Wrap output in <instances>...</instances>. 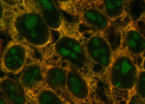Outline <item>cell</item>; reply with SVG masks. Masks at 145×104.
<instances>
[{
    "label": "cell",
    "mask_w": 145,
    "mask_h": 104,
    "mask_svg": "<svg viewBox=\"0 0 145 104\" xmlns=\"http://www.w3.org/2000/svg\"><path fill=\"white\" fill-rule=\"evenodd\" d=\"M12 26L19 37L33 46H45L50 41L51 28L38 13L33 11L17 14Z\"/></svg>",
    "instance_id": "cell-1"
},
{
    "label": "cell",
    "mask_w": 145,
    "mask_h": 104,
    "mask_svg": "<svg viewBox=\"0 0 145 104\" xmlns=\"http://www.w3.org/2000/svg\"><path fill=\"white\" fill-rule=\"evenodd\" d=\"M111 65L110 80L113 86L122 90H130L135 87L139 72L130 57L118 56Z\"/></svg>",
    "instance_id": "cell-2"
},
{
    "label": "cell",
    "mask_w": 145,
    "mask_h": 104,
    "mask_svg": "<svg viewBox=\"0 0 145 104\" xmlns=\"http://www.w3.org/2000/svg\"><path fill=\"white\" fill-rule=\"evenodd\" d=\"M54 49L62 59L77 69H82L86 66V52L76 38L67 35L62 36L54 44Z\"/></svg>",
    "instance_id": "cell-3"
},
{
    "label": "cell",
    "mask_w": 145,
    "mask_h": 104,
    "mask_svg": "<svg viewBox=\"0 0 145 104\" xmlns=\"http://www.w3.org/2000/svg\"><path fill=\"white\" fill-rule=\"evenodd\" d=\"M28 56V49L25 44L18 42L10 43L2 55L1 68L8 73H20L27 65Z\"/></svg>",
    "instance_id": "cell-4"
},
{
    "label": "cell",
    "mask_w": 145,
    "mask_h": 104,
    "mask_svg": "<svg viewBox=\"0 0 145 104\" xmlns=\"http://www.w3.org/2000/svg\"><path fill=\"white\" fill-rule=\"evenodd\" d=\"M86 52L93 61L105 68L110 66L112 53L110 44L105 38L100 36L91 37L86 44Z\"/></svg>",
    "instance_id": "cell-5"
},
{
    "label": "cell",
    "mask_w": 145,
    "mask_h": 104,
    "mask_svg": "<svg viewBox=\"0 0 145 104\" xmlns=\"http://www.w3.org/2000/svg\"><path fill=\"white\" fill-rule=\"evenodd\" d=\"M28 2L29 10L38 13L51 29H60L62 25V19L58 8L53 2L50 1Z\"/></svg>",
    "instance_id": "cell-6"
},
{
    "label": "cell",
    "mask_w": 145,
    "mask_h": 104,
    "mask_svg": "<svg viewBox=\"0 0 145 104\" xmlns=\"http://www.w3.org/2000/svg\"><path fill=\"white\" fill-rule=\"evenodd\" d=\"M44 80V73L41 65L36 62L27 65L20 72L19 82L26 92H33Z\"/></svg>",
    "instance_id": "cell-7"
},
{
    "label": "cell",
    "mask_w": 145,
    "mask_h": 104,
    "mask_svg": "<svg viewBox=\"0 0 145 104\" xmlns=\"http://www.w3.org/2000/svg\"><path fill=\"white\" fill-rule=\"evenodd\" d=\"M0 88L9 103H27L26 91L19 82L9 77L1 78Z\"/></svg>",
    "instance_id": "cell-8"
},
{
    "label": "cell",
    "mask_w": 145,
    "mask_h": 104,
    "mask_svg": "<svg viewBox=\"0 0 145 104\" xmlns=\"http://www.w3.org/2000/svg\"><path fill=\"white\" fill-rule=\"evenodd\" d=\"M66 89L77 99L85 100L89 96V90L87 82L82 75L75 71H67Z\"/></svg>",
    "instance_id": "cell-9"
},
{
    "label": "cell",
    "mask_w": 145,
    "mask_h": 104,
    "mask_svg": "<svg viewBox=\"0 0 145 104\" xmlns=\"http://www.w3.org/2000/svg\"><path fill=\"white\" fill-rule=\"evenodd\" d=\"M67 71L61 67H50L44 73V81L49 88L54 91L67 90Z\"/></svg>",
    "instance_id": "cell-10"
},
{
    "label": "cell",
    "mask_w": 145,
    "mask_h": 104,
    "mask_svg": "<svg viewBox=\"0 0 145 104\" xmlns=\"http://www.w3.org/2000/svg\"><path fill=\"white\" fill-rule=\"evenodd\" d=\"M82 16L86 24L99 31L105 30L109 26L108 18L105 14L96 8L87 9L83 12Z\"/></svg>",
    "instance_id": "cell-11"
},
{
    "label": "cell",
    "mask_w": 145,
    "mask_h": 104,
    "mask_svg": "<svg viewBox=\"0 0 145 104\" xmlns=\"http://www.w3.org/2000/svg\"><path fill=\"white\" fill-rule=\"evenodd\" d=\"M124 40L126 47L132 54L138 55L144 52V37L137 30H128L125 34Z\"/></svg>",
    "instance_id": "cell-12"
},
{
    "label": "cell",
    "mask_w": 145,
    "mask_h": 104,
    "mask_svg": "<svg viewBox=\"0 0 145 104\" xmlns=\"http://www.w3.org/2000/svg\"><path fill=\"white\" fill-rule=\"evenodd\" d=\"M105 13L108 18L114 20L120 17L124 10L123 1H103Z\"/></svg>",
    "instance_id": "cell-13"
},
{
    "label": "cell",
    "mask_w": 145,
    "mask_h": 104,
    "mask_svg": "<svg viewBox=\"0 0 145 104\" xmlns=\"http://www.w3.org/2000/svg\"><path fill=\"white\" fill-rule=\"evenodd\" d=\"M39 104H63V101L55 91L51 88L44 89L39 91L36 97Z\"/></svg>",
    "instance_id": "cell-14"
},
{
    "label": "cell",
    "mask_w": 145,
    "mask_h": 104,
    "mask_svg": "<svg viewBox=\"0 0 145 104\" xmlns=\"http://www.w3.org/2000/svg\"><path fill=\"white\" fill-rule=\"evenodd\" d=\"M136 90L140 97L145 99V71L139 72L138 79L136 86Z\"/></svg>",
    "instance_id": "cell-15"
},
{
    "label": "cell",
    "mask_w": 145,
    "mask_h": 104,
    "mask_svg": "<svg viewBox=\"0 0 145 104\" xmlns=\"http://www.w3.org/2000/svg\"><path fill=\"white\" fill-rule=\"evenodd\" d=\"M9 103L8 102L7 99L5 98L4 96H1V100H0V104H9Z\"/></svg>",
    "instance_id": "cell-16"
}]
</instances>
